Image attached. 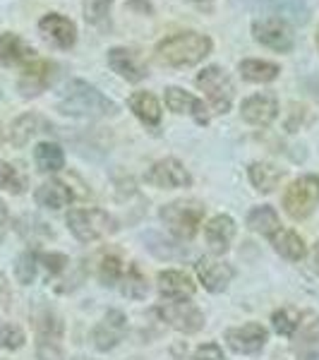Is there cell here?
<instances>
[{"mask_svg": "<svg viewBox=\"0 0 319 360\" xmlns=\"http://www.w3.org/2000/svg\"><path fill=\"white\" fill-rule=\"evenodd\" d=\"M58 111L72 118H106L118 111V106L84 79H70L58 96Z\"/></svg>", "mask_w": 319, "mask_h": 360, "instance_id": "1", "label": "cell"}, {"mask_svg": "<svg viewBox=\"0 0 319 360\" xmlns=\"http://www.w3.org/2000/svg\"><path fill=\"white\" fill-rule=\"evenodd\" d=\"M211 46L214 44L207 34L181 32L156 46V60L168 68H190L204 60L211 53Z\"/></svg>", "mask_w": 319, "mask_h": 360, "instance_id": "2", "label": "cell"}, {"mask_svg": "<svg viewBox=\"0 0 319 360\" xmlns=\"http://www.w3.org/2000/svg\"><path fill=\"white\" fill-rule=\"evenodd\" d=\"M67 226L72 236L82 243H94L98 238L115 233V219L103 209H72L67 214Z\"/></svg>", "mask_w": 319, "mask_h": 360, "instance_id": "3", "label": "cell"}, {"mask_svg": "<svg viewBox=\"0 0 319 360\" xmlns=\"http://www.w3.org/2000/svg\"><path fill=\"white\" fill-rule=\"evenodd\" d=\"M161 219H164V224L173 236H178L181 240H190V238H195L202 219H204V205L195 200L171 202V205L161 209Z\"/></svg>", "mask_w": 319, "mask_h": 360, "instance_id": "4", "label": "cell"}, {"mask_svg": "<svg viewBox=\"0 0 319 360\" xmlns=\"http://www.w3.org/2000/svg\"><path fill=\"white\" fill-rule=\"evenodd\" d=\"M319 205V178L317 176H303L293 180L288 190L283 193V209L295 221L307 219Z\"/></svg>", "mask_w": 319, "mask_h": 360, "instance_id": "5", "label": "cell"}, {"mask_svg": "<svg viewBox=\"0 0 319 360\" xmlns=\"http://www.w3.org/2000/svg\"><path fill=\"white\" fill-rule=\"evenodd\" d=\"M197 86L207 94L209 103H211L214 113H226L233 103V82H230L228 72L219 65H209L197 75Z\"/></svg>", "mask_w": 319, "mask_h": 360, "instance_id": "6", "label": "cell"}, {"mask_svg": "<svg viewBox=\"0 0 319 360\" xmlns=\"http://www.w3.org/2000/svg\"><path fill=\"white\" fill-rule=\"evenodd\" d=\"M156 312H159V317L164 319V322H168L173 329H178V332H183V334H195L204 327V315H202V310L185 298H168L166 303H161L156 307Z\"/></svg>", "mask_w": 319, "mask_h": 360, "instance_id": "7", "label": "cell"}, {"mask_svg": "<svg viewBox=\"0 0 319 360\" xmlns=\"http://www.w3.org/2000/svg\"><path fill=\"white\" fill-rule=\"evenodd\" d=\"M37 356L39 360H63V322L51 310L37 317Z\"/></svg>", "mask_w": 319, "mask_h": 360, "instance_id": "8", "label": "cell"}, {"mask_svg": "<svg viewBox=\"0 0 319 360\" xmlns=\"http://www.w3.org/2000/svg\"><path fill=\"white\" fill-rule=\"evenodd\" d=\"M252 37L257 44L276 51V53H288L293 49V34L286 22L281 20H271V17L257 20L252 25Z\"/></svg>", "mask_w": 319, "mask_h": 360, "instance_id": "9", "label": "cell"}, {"mask_svg": "<svg viewBox=\"0 0 319 360\" xmlns=\"http://www.w3.org/2000/svg\"><path fill=\"white\" fill-rule=\"evenodd\" d=\"M144 180L154 188H188L193 185V176L178 159H161L144 173Z\"/></svg>", "mask_w": 319, "mask_h": 360, "instance_id": "10", "label": "cell"}, {"mask_svg": "<svg viewBox=\"0 0 319 360\" xmlns=\"http://www.w3.org/2000/svg\"><path fill=\"white\" fill-rule=\"evenodd\" d=\"M254 8L262 15H271V20L291 22V25H305L310 20V8L305 0H254Z\"/></svg>", "mask_w": 319, "mask_h": 360, "instance_id": "11", "label": "cell"}, {"mask_svg": "<svg viewBox=\"0 0 319 360\" xmlns=\"http://www.w3.org/2000/svg\"><path fill=\"white\" fill-rule=\"evenodd\" d=\"M56 70H58L56 63H51V60L27 63L25 70H22V77H20L22 96H37L48 89L56 79Z\"/></svg>", "mask_w": 319, "mask_h": 360, "instance_id": "12", "label": "cell"}, {"mask_svg": "<svg viewBox=\"0 0 319 360\" xmlns=\"http://www.w3.org/2000/svg\"><path fill=\"white\" fill-rule=\"evenodd\" d=\"M242 120H247L250 125L257 127H266L276 120L278 115V101L274 94L269 91H262V94H254L250 98H245L240 106Z\"/></svg>", "mask_w": 319, "mask_h": 360, "instance_id": "13", "label": "cell"}, {"mask_svg": "<svg viewBox=\"0 0 319 360\" xmlns=\"http://www.w3.org/2000/svg\"><path fill=\"white\" fill-rule=\"evenodd\" d=\"M125 332H127L125 315L118 310H111V312H106L101 322L96 324L91 339H94V346L98 348V351H111L113 346H118L120 341H123Z\"/></svg>", "mask_w": 319, "mask_h": 360, "instance_id": "14", "label": "cell"}, {"mask_svg": "<svg viewBox=\"0 0 319 360\" xmlns=\"http://www.w3.org/2000/svg\"><path fill=\"white\" fill-rule=\"evenodd\" d=\"M266 336L269 334H266V329L262 324L250 322V324H242V327L228 329V332H226V341H228V346L233 348L235 353H257L264 348Z\"/></svg>", "mask_w": 319, "mask_h": 360, "instance_id": "15", "label": "cell"}, {"mask_svg": "<svg viewBox=\"0 0 319 360\" xmlns=\"http://www.w3.org/2000/svg\"><path fill=\"white\" fill-rule=\"evenodd\" d=\"M39 29H41L44 37L48 41H53L58 49H72L74 41H77V27H74V22L58 13L41 17Z\"/></svg>", "mask_w": 319, "mask_h": 360, "instance_id": "16", "label": "cell"}, {"mask_svg": "<svg viewBox=\"0 0 319 360\" xmlns=\"http://www.w3.org/2000/svg\"><path fill=\"white\" fill-rule=\"evenodd\" d=\"M164 98H166V106L171 108L173 113L183 115H193L200 125H207L209 123V113H207V106L204 101H200L197 96H193L190 91H183L181 86H168L164 91Z\"/></svg>", "mask_w": 319, "mask_h": 360, "instance_id": "17", "label": "cell"}, {"mask_svg": "<svg viewBox=\"0 0 319 360\" xmlns=\"http://www.w3.org/2000/svg\"><path fill=\"white\" fill-rule=\"evenodd\" d=\"M108 65L113 68V72H118L120 77L127 82H142L147 77V65L137 58L135 51L130 49H111L108 51Z\"/></svg>", "mask_w": 319, "mask_h": 360, "instance_id": "18", "label": "cell"}, {"mask_svg": "<svg viewBox=\"0 0 319 360\" xmlns=\"http://www.w3.org/2000/svg\"><path fill=\"white\" fill-rule=\"evenodd\" d=\"M195 269H197L200 281L204 283V288H207V291H211V293L226 291V286H228L230 278H233V269H230L228 264L216 262V259H209V257L197 259Z\"/></svg>", "mask_w": 319, "mask_h": 360, "instance_id": "19", "label": "cell"}, {"mask_svg": "<svg viewBox=\"0 0 319 360\" xmlns=\"http://www.w3.org/2000/svg\"><path fill=\"white\" fill-rule=\"evenodd\" d=\"M233 236H235V221L230 217H226V214H219V217H214L211 221L204 226L207 245L214 255L228 252L230 243H233Z\"/></svg>", "mask_w": 319, "mask_h": 360, "instance_id": "20", "label": "cell"}, {"mask_svg": "<svg viewBox=\"0 0 319 360\" xmlns=\"http://www.w3.org/2000/svg\"><path fill=\"white\" fill-rule=\"evenodd\" d=\"M34 60V49L17 34H0V65H22Z\"/></svg>", "mask_w": 319, "mask_h": 360, "instance_id": "21", "label": "cell"}, {"mask_svg": "<svg viewBox=\"0 0 319 360\" xmlns=\"http://www.w3.org/2000/svg\"><path fill=\"white\" fill-rule=\"evenodd\" d=\"M271 245L278 255H283L286 259H291V262H300V259L307 255V248H305V240L300 238L295 231L291 229H276L274 233L269 236Z\"/></svg>", "mask_w": 319, "mask_h": 360, "instance_id": "22", "label": "cell"}, {"mask_svg": "<svg viewBox=\"0 0 319 360\" xmlns=\"http://www.w3.org/2000/svg\"><path fill=\"white\" fill-rule=\"evenodd\" d=\"M127 106H130V111L135 113L144 125L156 127L161 123V103H159V98L154 94H149V91H135V94L127 98Z\"/></svg>", "mask_w": 319, "mask_h": 360, "instance_id": "23", "label": "cell"}, {"mask_svg": "<svg viewBox=\"0 0 319 360\" xmlns=\"http://www.w3.org/2000/svg\"><path fill=\"white\" fill-rule=\"evenodd\" d=\"M37 202L46 209H63L72 202V190L63 180H46L37 188Z\"/></svg>", "mask_w": 319, "mask_h": 360, "instance_id": "24", "label": "cell"}, {"mask_svg": "<svg viewBox=\"0 0 319 360\" xmlns=\"http://www.w3.org/2000/svg\"><path fill=\"white\" fill-rule=\"evenodd\" d=\"M159 291L166 298H185V295L195 293L193 278L183 271H161L159 274Z\"/></svg>", "mask_w": 319, "mask_h": 360, "instance_id": "25", "label": "cell"}, {"mask_svg": "<svg viewBox=\"0 0 319 360\" xmlns=\"http://www.w3.org/2000/svg\"><path fill=\"white\" fill-rule=\"evenodd\" d=\"M283 178V171L266 161H254L250 166V180L259 193H274Z\"/></svg>", "mask_w": 319, "mask_h": 360, "instance_id": "26", "label": "cell"}, {"mask_svg": "<svg viewBox=\"0 0 319 360\" xmlns=\"http://www.w3.org/2000/svg\"><path fill=\"white\" fill-rule=\"evenodd\" d=\"M44 127H46L44 118H39L37 113L20 115V118L13 123V127H10V142H13L15 147H25L29 139L37 135V132H41Z\"/></svg>", "mask_w": 319, "mask_h": 360, "instance_id": "27", "label": "cell"}, {"mask_svg": "<svg viewBox=\"0 0 319 360\" xmlns=\"http://www.w3.org/2000/svg\"><path fill=\"white\" fill-rule=\"evenodd\" d=\"M242 79H247V82H257V84H266V82H274L278 77V72H281V68L276 65V63H269V60H242L240 65Z\"/></svg>", "mask_w": 319, "mask_h": 360, "instance_id": "28", "label": "cell"}, {"mask_svg": "<svg viewBox=\"0 0 319 360\" xmlns=\"http://www.w3.org/2000/svg\"><path fill=\"white\" fill-rule=\"evenodd\" d=\"M34 161H37L39 171L56 173L65 166V154H63V149L58 147V144L41 142V144H37V149H34Z\"/></svg>", "mask_w": 319, "mask_h": 360, "instance_id": "29", "label": "cell"}, {"mask_svg": "<svg viewBox=\"0 0 319 360\" xmlns=\"http://www.w3.org/2000/svg\"><path fill=\"white\" fill-rule=\"evenodd\" d=\"M247 226L257 233H262L269 238L276 229H281V221H278V214L271 207H254L250 214H247Z\"/></svg>", "mask_w": 319, "mask_h": 360, "instance_id": "30", "label": "cell"}, {"mask_svg": "<svg viewBox=\"0 0 319 360\" xmlns=\"http://www.w3.org/2000/svg\"><path fill=\"white\" fill-rule=\"evenodd\" d=\"M120 291H123V295H127V298H132V300H142V298H147V293H149V286H147V278L142 276V271L137 269L135 264L127 269V274L120 278Z\"/></svg>", "mask_w": 319, "mask_h": 360, "instance_id": "31", "label": "cell"}, {"mask_svg": "<svg viewBox=\"0 0 319 360\" xmlns=\"http://www.w3.org/2000/svg\"><path fill=\"white\" fill-rule=\"evenodd\" d=\"M113 3H115V0H84L86 22H89V25H94V27H106Z\"/></svg>", "mask_w": 319, "mask_h": 360, "instance_id": "32", "label": "cell"}, {"mask_svg": "<svg viewBox=\"0 0 319 360\" xmlns=\"http://www.w3.org/2000/svg\"><path fill=\"white\" fill-rule=\"evenodd\" d=\"M123 278V262L118 255H103L101 264H98V281L103 286H113L115 281Z\"/></svg>", "mask_w": 319, "mask_h": 360, "instance_id": "33", "label": "cell"}, {"mask_svg": "<svg viewBox=\"0 0 319 360\" xmlns=\"http://www.w3.org/2000/svg\"><path fill=\"white\" fill-rule=\"evenodd\" d=\"M271 324H274V329L281 336H293L300 327V315L295 310H291V307H281L278 312H274Z\"/></svg>", "mask_w": 319, "mask_h": 360, "instance_id": "34", "label": "cell"}, {"mask_svg": "<svg viewBox=\"0 0 319 360\" xmlns=\"http://www.w3.org/2000/svg\"><path fill=\"white\" fill-rule=\"evenodd\" d=\"M0 188L13 195H20L25 190V178L13 164H5V161H0Z\"/></svg>", "mask_w": 319, "mask_h": 360, "instance_id": "35", "label": "cell"}, {"mask_svg": "<svg viewBox=\"0 0 319 360\" xmlns=\"http://www.w3.org/2000/svg\"><path fill=\"white\" fill-rule=\"evenodd\" d=\"M15 274H17V281L25 283V286L34 281V276H37V255H34L32 250L20 255V259H17V264H15Z\"/></svg>", "mask_w": 319, "mask_h": 360, "instance_id": "36", "label": "cell"}, {"mask_svg": "<svg viewBox=\"0 0 319 360\" xmlns=\"http://www.w3.org/2000/svg\"><path fill=\"white\" fill-rule=\"evenodd\" d=\"M25 346V332H22L17 324H3L0 327V348H8V351H17V348Z\"/></svg>", "mask_w": 319, "mask_h": 360, "instance_id": "37", "label": "cell"}, {"mask_svg": "<svg viewBox=\"0 0 319 360\" xmlns=\"http://www.w3.org/2000/svg\"><path fill=\"white\" fill-rule=\"evenodd\" d=\"M41 264L46 266V269L51 271V274H60L63 269H65V266L70 264L67 262V257L65 255H58V252H51V255H41Z\"/></svg>", "mask_w": 319, "mask_h": 360, "instance_id": "38", "label": "cell"}, {"mask_svg": "<svg viewBox=\"0 0 319 360\" xmlns=\"http://www.w3.org/2000/svg\"><path fill=\"white\" fill-rule=\"evenodd\" d=\"M193 360H226V358H223V351L219 344H204L195 351Z\"/></svg>", "mask_w": 319, "mask_h": 360, "instance_id": "39", "label": "cell"}, {"mask_svg": "<svg viewBox=\"0 0 319 360\" xmlns=\"http://www.w3.org/2000/svg\"><path fill=\"white\" fill-rule=\"evenodd\" d=\"M8 226H10V214H8V207H5V202L0 200V240H3L5 233H8Z\"/></svg>", "mask_w": 319, "mask_h": 360, "instance_id": "40", "label": "cell"}, {"mask_svg": "<svg viewBox=\"0 0 319 360\" xmlns=\"http://www.w3.org/2000/svg\"><path fill=\"white\" fill-rule=\"evenodd\" d=\"M312 264H315V269L319 274V240L315 243V248H312Z\"/></svg>", "mask_w": 319, "mask_h": 360, "instance_id": "41", "label": "cell"}, {"mask_svg": "<svg viewBox=\"0 0 319 360\" xmlns=\"http://www.w3.org/2000/svg\"><path fill=\"white\" fill-rule=\"evenodd\" d=\"M188 3H195V5H200V8H211V3H214V0H188Z\"/></svg>", "mask_w": 319, "mask_h": 360, "instance_id": "42", "label": "cell"}, {"mask_svg": "<svg viewBox=\"0 0 319 360\" xmlns=\"http://www.w3.org/2000/svg\"><path fill=\"white\" fill-rule=\"evenodd\" d=\"M317 49H319V32H317Z\"/></svg>", "mask_w": 319, "mask_h": 360, "instance_id": "43", "label": "cell"}]
</instances>
